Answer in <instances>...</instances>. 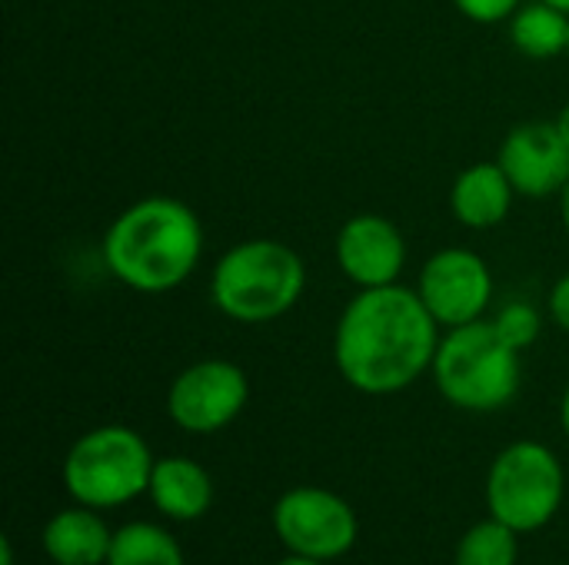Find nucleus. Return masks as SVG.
<instances>
[{
    "mask_svg": "<svg viewBox=\"0 0 569 565\" xmlns=\"http://www.w3.org/2000/svg\"><path fill=\"white\" fill-rule=\"evenodd\" d=\"M513 183L500 170V163H473L460 170L450 190L453 220L467 230H493L510 216L513 206Z\"/></svg>",
    "mask_w": 569,
    "mask_h": 565,
    "instance_id": "14",
    "label": "nucleus"
},
{
    "mask_svg": "<svg viewBox=\"0 0 569 565\" xmlns=\"http://www.w3.org/2000/svg\"><path fill=\"white\" fill-rule=\"evenodd\" d=\"M113 529L100 509L70 506L53 513L40 529V549L53 565H107Z\"/></svg>",
    "mask_w": 569,
    "mask_h": 565,
    "instance_id": "13",
    "label": "nucleus"
},
{
    "mask_svg": "<svg viewBox=\"0 0 569 565\" xmlns=\"http://www.w3.org/2000/svg\"><path fill=\"white\" fill-rule=\"evenodd\" d=\"M510 43L530 60H553L567 53L569 13L547 0H523L520 10L507 20Z\"/></svg>",
    "mask_w": 569,
    "mask_h": 565,
    "instance_id": "15",
    "label": "nucleus"
},
{
    "mask_svg": "<svg viewBox=\"0 0 569 565\" xmlns=\"http://www.w3.org/2000/svg\"><path fill=\"white\" fill-rule=\"evenodd\" d=\"M437 393L463 413H497L510 406L523 383L520 350H513L483 316L467 326L443 330L433 370Z\"/></svg>",
    "mask_w": 569,
    "mask_h": 565,
    "instance_id": "4",
    "label": "nucleus"
},
{
    "mask_svg": "<svg viewBox=\"0 0 569 565\" xmlns=\"http://www.w3.org/2000/svg\"><path fill=\"white\" fill-rule=\"evenodd\" d=\"M487 513L520 536L547 529L567 496L560 456L537 440H517L487 470Z\"/></svg>",
    "mask_w": 569,
    "mask_h": 565,
    "instance_id": "6",
    "label": "nucleus"
},
{
    "mask_svg": "<svg viewBox=\"0 0 569 565\" xmlns=\"http://www.w3.org/2000/svg\"><path fill=\"white\" fill-rule=\"evenodd\" d=\"M417 293L443 330L467 326L487 316L493 303V273L480 253L450 246L423 263Z\"/></svg>",
    "mask_w": 569,
    "mask_h": 565,
    "instance_id": "9",
    "label": "nucleus"
},
{
    "mask_svg": "<svg viewBox=\"0 0 569 565\" xmlns=\"http://www.w3.org/2000/svg\"><path fill=\"white\" fill-rule=\"evenodd\" d=\"M0 559H3V565H13V543L10 539L0 543Z\"/></svg>",
    "mask_w": 569,
    "mask_h": 565,
    "instance_id": "25",
    "label": "nucleus"
},
{
    "mask_svg": "<svg viewBox=\"0 0 569 565\" xmlns=\"http://www.w3.org/2000/svg\"><path fill=\"white\" fill-rule=\"evenodd\" d=\"M560 423H563V433H567L569 440V383L567 390H563V400H560Z\"/></svg>",
    "mask_w": 569,
    "mask_h": 565,
    "instance_id": "23",
    "label": "nucleus"
},
{
    "mask_svg": "<svg viewBox=\"0 0 569 565\" xmlns=\"http://www.w3.org/2000/svg\"><path fill=\"white\" fill-rule=\"evenodd\" d=\"M547 313H550V320H553L563 333H569V273H563V276L550 286Z\"/></svg>",
    "mask_w": 569,
    "mask_h": 565,
    "instance_id": "20",
    "label": "nucleus"
},
{
    "mask_svg": "<svg viewBox=\"0 0 569 565\" xmlns=\"http://www.w3.org/2000/svg\"><path fill=\"white\" fill-rule=\"evenodd\" d=\"M520 563V533L503 526L500 519L487 516L473 523L457 549H453V565H517Z\"/></svg>",
    "mask_w": 569,
    "mask_h": 565,
    "instance_id": "17",
    "label": "nucleus"
},
{
    "mask_svg": "<svg viewBox=\"0 0 569 565\" xmlns=\"http://www.w3.org/2000/svg\"><path fill=\"white\" fill-rule=\"evenodd\" d=\"M273 533L290 556L333 563L353 549L360 519L340 493L323 486H293L273 503Z\"/></svg>",
    "mask_w": 569,
    "mask_h": 565,
    "instance_id": "7",
    "label": "nucleus"
},
{
    "mask_svg": "<svg viewBox=\"0 0 569 565\" xmlns=\"http://www.w3.org/2000/svg\"><path fill=\"white\" fill-rule=\"evenodd\" d=\"M107 565H187V553L167 526L137 519L113 529Z\"/></svg>",
    "mask_w": 569,
    "mask_h": 565,
    "instance_id": "16",
    "label": "nucleus"
},
{
    "mask_svg": "<svg viewBox=\"0 0 569 565\" xmlns=\"http://www.w3.org/2000/svg\"><path fill=\"white\" fill-rule=\"evenodd\" d=\"M523 0H453V7L473 23H507Z\"/></svg>",
    "mask_w": 569,
    "mask_h": 565,
    "instance_id": "19",
    "label": "nucleus"
},
{
    "mask_svg": "<svg viewBox=\"0 0 569 565\" xmlns=\"http://www.w3.org/2000/svg\"><path fill=\"white\" fill-rule=\"evenodd\" d=\"M307 290V263L283 240H243L210 273V303L220 316L263 326L287 316Z\"/></svg>",
    "mask_w": 569,
    "mask_h": 565,
    "instance_id": "3",
    "label": "nucleus"
},
{
    "mask_svg": "<svg viewBox=\"0 0 569 565\" xmlns=\"http://www.w3.org/2000/svg\"><path fill=\"white\" fill-rule=\"evenodd\" d=\"M250 400L247 373L230 360H200L180 370L167 390V416L190 436L227 430Z\"/></svg>",
    "mask_w": 569,
    "mask_h": 565,
    "instance_id": "8",
    "label": "nucleus"
},
{
    "mask_svg": "<svg viewBox=\"0 0 569 565\" xmlns=\"http://www.w3.org/2000/svg\"><path fill=\"white\" fill-rule=\"evenodd\" d=\"M560 223H563V230H567L569 236V183L560 190Z\"/></svg>",
    "mask_w": 569,
    "mask_h": 565,
    "instance_id": "21",
    "label": "nucleus"
},
{
    "mask_svg": "<svg viewBox=\"0 0 569 565\" xmlns=\"http://www.w3.org/2000/svg\"><path fill=\"white\" fill-rule=\"evenodd\" d=\"M103 263L123 286L157 296L193 276L203 260V223L173 196L123 206L103 233Z\"/></svg>",
    "mask_w": 569,
    "mask_h": 565,
    "instance_id": "2",
    "label": "nucleus"
},
{
    "mask_svg": "<svg viewBox=\"0 0 569 565\" xmlns=\"http://www.w3.org/2000/svg\"><path fill=\"white\" fill-rule=\"evenodd\" d=\"M153 463L157 460L137 430L107 423L70 443L60 480L77 506L110 513L147 496Z\"/></svg>",
    "mask_w": 569,
    "mask_h": 565,
    "instance_id": "5",
    "label": "nucleus"
},
{
    "mask_svg": "<svg viewBox=\"0 0 569 565\" xmlns=\"http://www.w3.org/2000/svg\"><path fill=\"white\" fill-rule=\"evenodd\" d=\"M490 323L497 326V333L513 346V350H530L537 340H540V330H543V316H540V310L533 306V303H527V300H510V303H503L493 316H490Z\"/></svg>",
    "mask_w": 569,
    "mask_h": 565,
    "instance_id": "18",
    "label": "nucleus"
},
{
    "mask_svg": "<svg viewBox=\"0 0 569 565\" xmlns=\"http://www.w3.org/2000/svg\"><path fill=\"white\" fill-rule=\"evenodd\" d=\"M147 500L170 523H197L213 506V476L190 456H163L153 463Z\"/></svg>",
    "mask_w": 569,
    "mask_h": 565,
    "instance_id": "12",
    "label": "nucleus"
},
{
    "mask_svg": "<svg viewBox=\"0 0 569 565\" xmlns=\"http://www.w3.org/2000/svg\"><path fill=\"white\" fill-rule=\"evenodd\" d=\"M547 3H553L557 10H563V13H569V0H547Z\"/></svg>",
    "mask_w": 569,
    "mask_h": 565,
    "instance_id": "26",
    "label": "nucleus"
},
{
    "mask_svg": "<svg viewBox=\"0 0 569 565\" xmlns=\"http://www.w3.org/2000/svg\"><path fill=\"white\" fill-rule=\"evenodd\" d=\"M277 565H327V563H317V559H303V556H290V553H287V556H283Z\"/></svg>",
    "mask_w": 569,
    "mask_h": 565,
    "instance_id": "24",
    "label": "nucleus"
},
{
    "mask_svg": "<svg viewBox=\"0 0 569 565\" xmlns=\"http://www.w3.org/2000/svg\"><path fill=\"white\" fill-rule=\"evenodd\" d=\"M553 123H557V130H560L563 143H567V147H569V103H567V107H563V110H560V117H557Z\"/></svg>",
    "mask_w": 569,
    "mask_h": 565,
    "instance_id": "22",
    "label": "nucleus"
},
{
    "mask_svg": "<svg viewBox=\"0 0 569 565\" xmlns=\"http://www.w3.org/2000/svg\"><path fill=\"white\" fill-rule=\"evenodd\" d=\"M443 326L417 286L390 283L360 290L333 330V366L363 396H397L433 370Z\"/></svg>",
    "mask_w": 569,
    "mask_h": 565,
    "instance_id": "1",
    "label": "nucleus"
},
{
    "mask_svg": "<svg viewBox=\"0 0 569 565\" xmlns=\"http://www.w3.org/2000/svg\"><path fill=\"white\" fill-rule=\"evenodd\" d=\"M567 57H569V43H567Z\"/></svg>",
    "mask_w": 569,
    "mask_h": 565,
    "instance_id": "27",
    "label": "nucleus"
},
{
    "mask_svg": "<svg viewBox=\"0 0 569 565\" xmlns=\"http://www.w3.org/2000/svg\"><path fill=\"white\" fill-rule=\"evenodd\" d=\"M333 256L340 273L357 290H377L400 283V273L407 266V240L390 216L357 213L340 226L333 240Z\"/></svg>",
    "mask_w": 569,
    "mask_h": 565,
    "instance_id": "10",
    "label": "nucleus"
},
{
    "mask_svg": "<svg viewBox=\"0 0 569 565\" xmlns=\"http://www.w3.org/2000/svg\"><path fill=\"white\" fill-rule=\"evenodd\" d=\"M497 163L513 183L517 196L527 200L560 196L569 183V147L557 123L537 120L513 127L497 150Z\"/></svg>",
    "mask_w": 569,
    "mask_h": 565,
    "instance_id": "11",
    "label": "nucleus"
}]
</instances>
